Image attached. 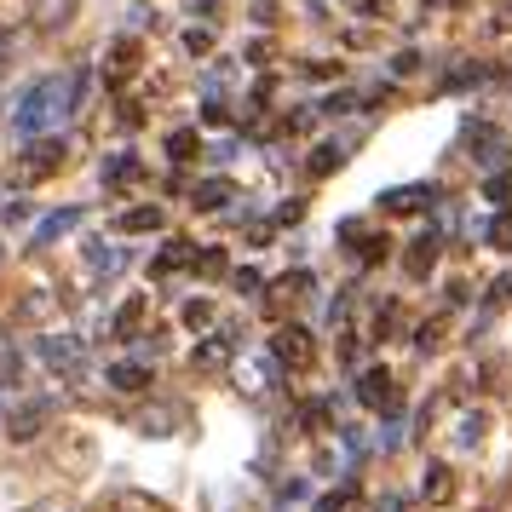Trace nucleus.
<instances>
[{
	"label": "nucleus",
	"instance_id": "obj_1",
	"mask_svg": "<svg viewBox=\"0 0 512 512\" xmlns=\"http://www.w3.org/2000/svg\"><path fill=\"white\" fill-rule=\"evenodd\" d=\"M70 93H75L70 75H41L24 93V104H18V133H47L52 121L70 110Z\"/></svg>",
	"mask_w": 512,
	"mask_h": 512
},
{
	"label": "nucleus",
	"instance_id": "obj_2",
	"mask_svg": "<svg viewBox=\"0 0 512 512\" xmlns=\"http://www.w3.org/2000/svg\"><path fill=\"white\" fill-rule=\"evenodd\" d=\"M277 357L282 363H305V357H311V340H305L300 328H282L277 334Z\"/></svg>",
	"mask_w": 512,
	"mask_h": 512
},
{
	"label": "nucleus",
	"instance_id": "obj_3",
	"mask_svg": "<svg viewBox=\"0 0 512 512\" xmlns=\"http://www.w3.org/2000/svg\"><path fill=\"white\" fill-rule=\"evenodd\" d=\"M58 156H64V144H58V139L35 144V150H29V173H35V179H47L52 167H58Z\"/></svg>",
	"mask_w": 512,
	"mask_h": 512
},
{
	"label": "nucleus",
	"instance_id": "obj_4",
	"mask_svg": "<svg viewBox=\"0 0 512 512\" xmlns=\"http://www.w3.org/2000/svg\"><path fill=\"white\" fill-rule=\"evenodd\" d=\"M162 225V208H133V213H121V231H156Z\"/></svg>",
	"mask_w": 512,
	"mask_h": 512
},
{
	"label": "nucleus",
	"instance_id": "obj_5",
	"mask_svg": "<svg viewBox=\"0 0 512 512\" xmlns=\"http://www.w3.org/2000/svg\"><path fill=\"white\" fill-rule=\"evenodd\" d=\"M75 225V213H52L47 225H41V231H35V242H52V236H64Z\"/></svg>",
	"mask_w": 512,
	"mask_h": 512
},
{
	"label": "nucleus",
	"instance_id": "obj_6",
	"mask_svg": "<svg viewBox=\"0 0 512 512\" xmlns=\"http://www.w3.org/2000/svg\"><path fill=\"white\" fill-rule=\"evenodd\" d=\"M110 386H121V392H139V386H144V369H116V374H110Z\"/></svg>",
	"mask_w": 512,
	"mask_h": 512
},
{
	"label": "nucleus",
	"instance_id": "obj_7",
	"mask_svg": "<svg viewBox=\"0 0 512 512\" xmlns=\"http://www.w3.org/2000/svg\"><path fill=\"white\" fill-rule=\"evenodd\" d=\"M363 397H369V403H380V397H386V374H369V380H363Z\"/></svg>",
	"mask_w": 512,
	"mask_h": 512
},
{
	"label": "nucleus",
	"instance_id": "obj_8",
	"mask_svg": "<svg viewBox=\"0 0 512 512\" xmlns=\"http://www.w3.org/2000/svg\"><path fill=\"white\" fill-rule=\"evenodd\" d=\"M426 495H432V501H443V495H449V484H443V466H432V484H426Z\"/></svg>",
	"mask_w": 512,
	"mask_h": 512
},
{
	"label": "nucleus",
	"instance_id": "obj_9",
	"mask_svg": "<svg viewBox=\"0 0 512 512\" xmlns=\"http://www.w3.org/2000/svg\"><path fill=\"white\" fill-rule=\"evenodd\" d=\"M219 196H231V185H208L202 190V208H219Z\"/></svg>",
	"mask_w": 512,
	"mask_h": 512
},
{
	"label": "nucleus",
	"instance_id": "obj_10",
	"mask_svg": "<svg viewBox=\"0 0 512 512\" xmlns=\"http://www.w3.org/2000/svg\"><path fill=\"white\" fill-rule=\"evenodd\" d=\"M346 507V489H340V495H323V501H317V512H340Z\"/></svg>",
	"mask_w": 512,
	"mask_h": 512
},
{
	"label": "nucleus",
	"instance_id": "obj_11",
	"mask_svg": "<svg viewBox=\"0 0 512 512\" xmlns=\"http://www.w3.org/2000/svg\"><path fill=\"white\" fill-rule=\"evenodd\" d=\"M489 236H495V242H512V219H501V225H495Z\"/></svg>",
	"mask_w": 512,
	"mask_h": 512
},
{
	"label": "nucleus",
	"instance_id": "obj_12",
	"mask_svg": "<svg viewBox=\"0 0 512 512\" xmlns=\"http://www.w3.org/2000/svg\"><path fill=\"white\" fill-rule=\"evenodd\" d=\"M0 58H6V35H0ZM0 70H6V64H0Z\"/></svg>",
	"mask_w": 512,
	"mask_h": 512
}]
</instances>
